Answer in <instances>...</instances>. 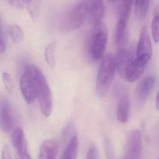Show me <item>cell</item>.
<instances>
[{
	"instance_id": "1",
	"label": "cell",
	"mask_w": 159,
	"mask_h": 159,
	"mask_svg": "<svg viewBox=\"0 0 159 159\" xmlns=\"http://www.w3.org/2000/svg\"><path fill=\"white\" fill-rule=\"evenodd\" d=\"M26 69L33 79L41 111L44 116H49L52 113L53 102L51 90L46 79L40 69L35 65H29Z\"/></svg>"
},
{
	"instance_id": "2",
	"label": "cell",
	"mask_w": 159,
	"mask_h": 159,
	"mask_svg": "<svg viewBox=\"0 0 159 159\" xmlns=\"http://www.w3.org/2000/svg\"><path fill=\"white\" fill-rule=\"evenodd\" d=\"M115 70V58L112 54H107L100 65L96 79V91L100 97H104L107 94Z\"/></svg>"
},
{
	"instance_id": "3",
	"label": "cell",
	"mask_w": 159,
	"mask_h": 159,
	"mask_svg": "<svg viewBox=\"0 0 159 159\" xmlns=\"http://www.w3.org/2000/svg\"><path fill=\"white\" fill-rule=\"evenodd\" d=\"M108 33L106 24L101 20L93 21V30L90 40L89 52L95 60L103 56L108 41Z\"/></svg>"
},
{
	"instance_id": "4",
	"label": "cell",
	"mask_w": 159,
	"mask_h": 159,
	"mask_svg": "<svg viewBox=\"0 0 159 159\" xmlns=\"http://www.w3.org/2000/svg\"><path fill=\"white\" fill-rule=\"evenodd\" d=\"M87 16L84 0H79L72 5L64 14L62 27L65 30H76L80 28Z\"/></svg>"
},
{
	"instance_id": "5",
	"label": "cell",
	"mask_w": 159,
	"mask_h": 159,
	"mask_svg": "<svg viewBox=\"0 0 159 159\" xmlns=\"http://www.w3.org/2000/svg\"><path fill=\"white\" fill-rule=\"evenodd\" d=\"M119 9L115 32V42L118 46L125 43L126 28L131 14L133 0H119Z\"/></svg>"
},
{
	"instance_id": "6",
	"label": "cell",
	"mask_w": 159,
	"mask_h": 159,
	"mask_svg": "<svg viewBox=\"0 0 159 159\" xmlns=\"http://www.w3.org/2000/svg\"><path fill=\"white\" fill-rule=\"evenodd\" d=\"M115 96L117 103V117L121 123L128 121L129 117L130 98L128 88L122 84L115 88Z\"/></svg>"
},
{
	"instance_id": "7",
	"label": "cell",
	"mask_w": 159,
	"mask_h": 159,
	"mask_svg": "<svg viewBox=\"0 0 159 159\" xmlns=\"http://www.w3.org/2000/svg\"><path fill=\"white\" fill-rule=\"evenodd\" d=\"M143 148V138L139 130L132 131L128 136L123 159H140Z\"/></svg>"
},
{
	"instance_id": "8",
	"label": "cell",
	"mask_w": 159,
	"mask_h": 159,
	"mask_svg": "<svg viewBox=\"0 0 159 159\" xmlns=\"http://www.w3.org/2000/svg\"><path fill=\"white\" fill-rule=\"evenodd\" d=\"M11 140L16 152V159H32L27 151V142L21 128L17 127L13 131Z\"/></svg>"
},
{
	"instance_id": "9",
	"label": "cell",
	"mask_w": 159,
	"mask_h": 159,
	"mask_svg": "<svg viewBox=\"0 0 159 159\" xmlns=\"http://www.w3.org/2000/svg\"><path fill=\"white\" fill-rule=\"evenodd\" d=\"M152 56V44L146 27L144 26L137 46L136 58L148 63Z\"/></svg>"
},
{
	"instance_id": "10",
	"label": "cell",
	"mask_w": 159,
	"mask_h": 159,
	"mask_svg": "<svg viewBox=\"0 0 159 159\" xmlns=\"http://www.w3.org/2000/svg\"><path fill=\"white\" fill-rule=\"evenodd\" d=\"M156 83V79L153 76H148L139 83L135 91V98L138 106H143L152 93Z\"/></svg>"
},
{
	"instance_id": "11",
	"label": "cell",
	"mask_w": 159,
	"mask_h": 159,
	"mask_svg": "<svg viewBox=\"0 0 159 159\" xmlns=\"http://www.w3.org/2000/svg\"><path fill=\"white\" fill-rule=\"evenodd\" d=\"M20 89L26 102L32 103L36 98V90L32 77L26 69L21 78Z\"/></svg>"
},
{
	"instance_id": "12",
	"label": "cell",
	"mask_w": 159,
	"mask_h": 159,
	"mask_svg": "<svg viewBox=\"0 0 159 159\" xmlns=\"http://www.w3.org/2000/svg\"><path fill=\"white\" fill-rule=\"evenodd\" d=\"M135 60L132 52L129 49L120 48L115 58L116 70L121 78L125 79L127 70Z\"/></svg>"
},
{
	"instance_id": "13",
	"label": "cell",
	"mask_w": 159,
	"mask_h": 159,
	"mask_svg": "<svg viewBox=\"0 0 159 159\" xmlns=\"http://www.w3.org/2000/svg\"><path fill=\"white\" fill-rule=\"evenodd\" d=\"M11 106L5 98L0 100V128L5 132L11 130L13 125L11 114Z\"/></svg>"
},
{
	"instance_id": "14",
	"label": "cell",
	"mask_w": 159,
	"mask_h": 159,
	"mask_svg": "<svg viewBox=\"0 0 159 159\" xmlns=\"http://www.w3.org/2000/svg\"><path fill=\"white\" fill-rule=\"evenodd\" d=\"M87 15L92 19L93 21L102 20L105 8L104 0H84Z\"/></svg>"
},
{
	"instance_id": "15",
	"label": "cell",
	"mask_w": 159,
	"mask_h": 159,
	"mask_svg": "<svg viewBox=\"0 0 159 159\" xmlns=\"http://www.w3.org/2000/svg\"><path fill=\"white\" fill-rule=\"evenodd\" d=\"M147 63L135 58L127 70L124 79L130 82H134L139 79L143 73Z\"/></svg>"
},
{
	"instance_id": "16",
	"label": "cell",
	"mask_w": 159,
	"mask_h": 159,
	"mask_svg": "<svg viewBox=\"0 0 159 159\" xmlns=\"http://www.w3.org/2000/svg\"><path fill=\"white\" fill-rule=\"evenodd\" d=\"M58 144L56 140L49 139L43 142L39 151V159H56Z\"/></svg>"
},
{
	"instance_id": "17",
	"label": "cell",
	"mask_w": 159,
	"mask_h": 159,
	"mask_svg": "<svg viewBox=\"0 0 159 159\" xmlns=\"http://www.w3.org/2000/svg\"><path fill=\"white\" fill-rule=\"evenodd\" d=\"M79 147V140L76 135H73L64 148L61 159H76Z\"/></svg>"
},
{
	"instance_id": "18",
	"label": "cell",
	"mask_w": 159,
	"mask_h": 159,
	"mask_svg": "<svg viewBox=\"0 0 159 159\" xmlns=\"http://www.w3.org/2000/svg\"><path fill=\"white\" fill-rule=\"evenodd\" d=\"M7 31L14 43H20L23 40L24 33L21 28L17 24L11 23L7 26Z\"/></svg>"
},
{
	"instance_id": "19",
	"label": "cell",
	"mask_w": 159,
	"mask_h": 159,
	"mask_svg": "<svg viewBox=\"0 0 159 159\" xmlns=\"http://www.w3.org/2000/svg\"><path fill=\"white\" fill-rule=\"evenodd\" d=\"M42 0H24L25 8L33 20L37 19L40 12Z\"/></svg>"
},
{
	"instance_id": "20",
	"label": "cell",
	"mask_w": 159,
	"mask_h": 159,
	"mask_svg": "<svg viewBox=\"0 0 159 159\" xmlns=\"http://www.w3.org/2000/svg\"><path fill=\"white\" fill-rule=\"evenodd\" d=\"M150 0H134V12L136 17L143 20L148 11Z\"/></svg>"
},
{
	"instance_id": "21",
	"label": "cell",
	"mask_w": 159,
	"mask_h": 159,
	"mask_svg": "<svg viewBox=\"0 0 159 159\" xmlns=\"http://www.w3.org/2000/svg\"><path fill=\"white\" fill-rule=\"evenodd\" d=\"M57 47L56 42H52L48 45L45 49V58L46 61L49 66L53 68L56 64L55 51Z\"/></svg>"
},
{
	"instance_id": "22",
	"label": "cell",
	"mask_w": 159,
	"mask_h": 159,
	"mask_svg": "<svg viewBox=\"0 0 159 159\" xmlns=\"http://www.w3.org/2000/svg\"><path fill=\"white\" fill-rule=\"evenodd\" d=\"M159 5H157L154 9L151 27L153 39L156 43L159 42Z\"/></svg>"
},
{
	"instance_id": "23",
	"label": "cell",
	"mask_w": 159,
	"mask_h": 159,
	"mask_svg": "<svg viewBox=\"0 0 159 159\" xmlns=\"http://www.w3.org/2000/svg\"><path fill=\"white\" fill-rule=\"evenodd\" d=\"M2 80L7 91L10 94H13L14 92V84L11 75L7 73L4 72L2 74Z\"/></svg>"
},
{
	"instance_id": "24",
	"label": "cell",
	"mask_w": 159,
	"mask_h": 159,
	"mask_svg": "<svg viewBox=\"0 0 159 159\" xmlns=\"http://www.w3.org/2000/svg\"><path fill=\"white\" fill-rule=\"evenodd\" d=\"M87 159H101L96 146L92 144L90 146L87 156Z\"/></svg>"
},
{
	"instance_id": "25",
	"label": "cell",
	"mask_w": 159,
	"mask_h": 159,
	"mask_svg": "<svg viewBox=\"0 0 159 159\" xmlns=\"http://www.w3.org/2000/svg\"><path fill=\"white\" fill-rule=\"evenodd\" d=\"M6 49L5 35L4 33L3 23L0 17V53H3Z\"/></svg>"
},
{
	"instance_id": "26",
	"label": "cell",
	"mask_w": 159,
	"mask_h": 159,
	"mask_svg": "<svg viewBox=\"0 0 159 159\" xmlns=\"http://www.w3.org/2000/svg\"><path fill=\"white\" fill-rule=\"evenodd\" d=\"M10 4L18 10H22L25 8L24 0H8Z\"/></svg>"
},
{
	"instance_id": "27",
	"label": "cell",
	"mask_w": 159,
	"mask_h": 159,
	"mask_svg": "<svg viewBox=\"0 0 159 159\" xmlns=\"http://www.w3.org/2000/svg\"><path fill=\"white\" fill-rule=\"evenodd\" d=\"M2 159H13L10 148L7 145L4 146L2 149Z\"/></svg>"
},
{
	"instance_id": "28",
	"label": "cell",
	"mask_w": 159,
	"mask_h": 159,
	"mask_svg": "<svg viewBox=\"0 0 159 159\" xmlns=\"http://www.w3.org/2000/svg\"><path fill=\"white\" fill-rule=\"evenodd\" d=\"M110 143H109V141H106V156H107L108 158L111 159L112 158V149L111 148V145H110Z\"/></svg>"
},
{
	"instance_id": "29",
	"label": "cell",
	"mask_w": 159,
	"mask_h": 159,
	"mask_svg": "<svg viewBox=\"0 0 159 159\" xmlns=\"http://www.w3.org/2000/svg\"><path fill=\"white\" fill-rule=\"evenodd\" d=\"M156 107H157V110H158L159 107L158 92L157 93V96H156Z\"/></svg>"
},
{
	"instance_id": "30",
	"label": "cell",
	"mask_w": 159,
	"mask_h": 159,
	"mask_svg": "<svg viewBox=\"0 0 159 159\" xmlns=\"http://www.w3.org/2000/svg\"><path fill=\"white\" fill-rule=\"evenodd\" d=\"M108 1H110V2H111L117 3L119 2V0H108Z\"/></svg>"
}]
</instances>
